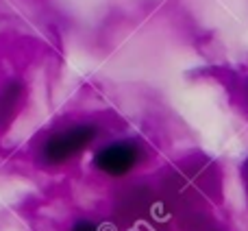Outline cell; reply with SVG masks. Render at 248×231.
Instances as JSON below:
<instances>
[{"label": "cell", "mask_w": 248, "mask_h": 231, "mask_svg": "<svg viewBox=\"0 0 248 231\" xmlns=\"http://www.w3.org/2000/svg\"><path fill=\"white\" fill-rule=\"evenodd\" d=\"M72 231H100V229H98V225H96L94 220H90V218H81V220H77V223H74Z\"/></svg>", "instance_id": "obj_3"}, {"label": "cell", "mask_w": 248, "mask_h": 231, "mask_svg": "<svg viewBox=\"0 0 248 231\" xmlns=\"http://www.w3.org/2000/svg\"><path fill=\"white\" fill-rule=\"evenodd\" d=\"M144 162V148L135 140H113L100 146L94 155V168L111 179L131 175Z\"/></svg>", "instance_id": "obj_2"}, {"label": "cell", "mask_w": 248, "mask_h": 231, "mask_svg": "<svg viewBox=\"0 0 248 231\" xmlns=\"http://www.w3.org/2000/svg\"><path fill=\"white\" fill-rule=\"evenodd\" d=\"M242 177H244V181H246V185H248V159L244 162V166H242Z\"/></svg>", "instance_id": "obj_4"}, {"label": "cell", "mask_w": 248, "mask_h": 231, "mask_svg": "<svg viewBox=\"0 0 248 231\" xmlns=\"http://www.w3.org/2000/svg\"><path fill=\"white\" fill-rule=\"evenodd\" d=\"M98 137V127L90 122H81V124H72L65 127L61 131L52 133L42 146V159L46 164L59 166L65 164L70 159L78 157L85 148H90Z\"/></svg>", "instance_id": "obj_1"}]
</instances>
